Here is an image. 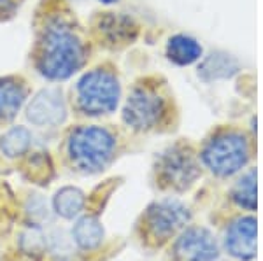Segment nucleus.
<instances>
[{"instance_id": "nucleus-17", "label": "nucleus", "mask_w": 263, "mask_h": 261, "mask_svg": "<svg viewBox=\"0 0 263 261\" xmlns=\"http://www.w3.org/2000/svg\"><path fill=\"white\" fill-rule=\"evenodd\" d=\"M233 200L237 202V205H240V207L248 210L256 209V170H249L235 184V188H233Z\"/></svg>"}, {"instance_id": "nucleus-20", "label": "nucleus", "mask_w": 263, "mask_h": 261, "mask_svg": "<svg viewBox=\"0 0 263 261\" xmlns=\"http://www.w3.org/2000/svg\"><path fill=\"white\" fill-rule=\"evenodd\" d=\"M100 2H104V4H114V2H118V0H100Z\"/></svg>"}, {"instance_id": "nucleus-21", "label": "nucleus", "mask_w": 263, "mask_h": 261, "mask_svg": "<svg viewBox=\"0 0 263 261\" xmlns=\"http://www.w3.org/2000/svg\"><path fill=\"white\" fill-rule=\"evenodd\" d=\"M0 4H2V0H0Z\"/></svg>"}, {"instance_id": "nucleus-9", "label": "nucleus", "mask_w": 263, "mask_h": 261, "mask_svg": "<svg viewBox=\"0 0 263 261\" xmlns=\"http://www.w3.org/2000/svg\"><path fill=\"white\" fill-rule=\"evenodd\" d=\"M228 252L237 259L249 261L256 256V219L240 217L227 230L224 238Z\"/></svg>"}, {"instance_id": "nucleus-6", "label": "nucleus", "mask_w": 263, "mask_h": 261, "mask_svg": "<svg viewBox=\"0 0 263 261\" xmlns=\"http://www.w3.org/2000/svg\"><path fill=\"white\" fill-rule=\"evenodd\" d=\"M190 221V212L176 200H163L153 204L147 210V223L156 237H168Z\"/></svg>"}, {"instance_id": "nucleus-18", "label": "nucleus", "mask_w": 263, "mask_h": 261, "mask_svg": "<svg viewBox=\"0 0 263 261\" xmlns=\"http://www.w3.org/2000/svg\"><path fill=\"white\" fill-rule=\"evenodd\" d=\"M20 246L27 254H42L48 246L46 242V237L44 233L39 230V228H28L27 231H23L20 238Z\"/></svg>"}, {"instance_id": "nucleus-4", "label": "nucleus", "mask_w": 263, "mask_h": 261, "mask_svg": "<svg viewBox=\"0 0 263 261\" xmlns=\"http://www.w3.org/2000/svg\"><path fill=\"white\" fill-rule=\"evenodd\" d=\"M249 151L246 138L239 133H221L209 140L202 153V159L213 174L230 177L248 163Z\"/></svg>"}, {"instance_id": "nucleus-14", "label": "nucleus", "mask_w": 263, "mask_h": 261, "mask_svg": "<svg viewBox=\"0 0 263 261\" xmlns=\"http://www.w3.org/2000/svg\"><path fill=\"white\" fill-rule=\"evenodd\" d=\"M76 244L83 249H95L104 240V228L97 217L86 216L76 223L74 231H72Z\"/></svg>"}, {"instance_id": "nucleus-16", "label": "nucleus", "mask_w": 263, "mask_h": 261, "mask_svg": "<svg viewBox=\"0 0 263 261\" xmlns=\"http://www.w3.org/2000/svg\"><path fill=\"white\" fill-rule=\"evenodd\" d=\"M28 146H30V133L27 128H21V126L9 130L0 138V149L7 158L21 156L28 149Z\"/></svg>"}, {"instance_id": "nucleus-11", "label": "nucleus", "mask_w": 263, "mask_h": 261, "mask_svg": "<svg viewBox=\"0 0 263 261\" xmlns=\"http://www.w3.org/2000/svg\"><path fill=\"white\" fill-rule=\"evenodd\" d=\"M167 56L176 65H192L202 56V46L188 35H174L167 44Z\"/></svg>"}, {"instance_id": "nucleus-3", "label": "nucleus", "mask_w": 263, "mask_h": 261, "mask_svg": "<svg viewBox=\"0 0 263 261\" xmlns=\"http://www.w3.org/2000/svg\"><path fill=\"white\" fill-rule=\"evenodd\" d=\"M78 105L88 116L109 114L120 100V84L116 75L107 70H91L78 83Z\"/></svg>"}, {"instance_id": "nucleus-1", "label": "nucleus", "mask_w": 263, "mask_h": 261, "mask_svg": "<svg viewBox=\"0 0 263 261\" xmlns=\"http://www.w3.org/2000/svg\"><path fill=\"white\" fill-rule=\"evenodd\" d=\"M84 60V49L70 27L63 23H53L46 28L37 67L39 72L48 79L60 81L70 77Z\"/></svg>"}, {"instance_id": "nucleus-7", "label": "nucleus", "mask_w": 263, "mask_h": 261, "mask_svg": "<svg viewBox=\"0 0 263 261\" xmlns=\"http://www.w3.org/2000/svg\"><path fill=\"white\" fill-rule=\"evenodd\" d=\"M158 170L162 174V179L168 186L179 189L190 186L198 175V168L193 158L186 151H181L177 147L168 149L167 153L160 156Z\"/></svg>"}, {"instance_id": "nucleus-13", "label": "nucleus", "mask_w": 263, "mask_h": 261, "mask_svg": "<svg viewBox=\"0 0 263 261\" xmlns=\"http://www.w3.org/2000/svg\"><path fill=\"white\" fill-rule=\"evenodd\" d=\"M25 102V88L14 79L0 81V119H11Z\"/></svg>"}, {"instance_id": "nucleus-8", "label": "nucleus", "mask_w": 263, "mask_h": 261, "mask_svg": "<svg viewBox=\"0 0 263 261\" xmlns=\"http://www.w3.org/2000/svg\"><path fill=\"white\" fill-rule=\"evenodd\" d=\"M174 251L179 261H214L219 252L214 237L203 228L186 230Z\"/></svg>"}, {"instance_id": "nucleus-19", "label": "nucleus", "mask_w": 263, "mask_h": 261, "mask_svg": "<svg viewBox=\"0 0 263 261\" xmlns=\"http://www.w3.org/2000/svg\"><path fill=\"white\" fill-rule=\"evenodd\" d=\"M28 214L32 216V219L35 221H42L48 219V205L46 202L39 198V196H33V198L28 200Z\"/></svg>"}, {"instance_id": "nucleus-12", "label": "nucleus", "mask_w": 263, "mask_h": 261, "mask_svg": "<svg viewBox=\"0 0 263 261\" xmlns=\"http://www.w3.org/2000/svg\"><path fill=\"white\" fill-rule=\"evenodd\" d=\"M237 70H239V65L232 56L224 53H213L202 62L200 69H198V75L205 81H213V79L232 77Z\"/></svg>"}, {"instance_id": "nucleus-15", "label": "nucleus", "mask_w": 263, "mask_h": 261, "mask_svg": "<svg viewBox=\"0 0 263 261\" xmlns=\"http://www.w3.org/2000/svg\"><path fill=\"white\" fill-rule=\"evenodd\" d=\"M54 210L65 219H72L76 217L84 207V195L78 188H62L60 191L54 195L53 200Z\"/></svg>"}, {"instance_id": "nucleus-5", "label": "nucleus", "mask_w": 263, "mask_h": 261, "mask_svg": "<svg viewBox=\"0 0 263 261\" xmlns=\"http://www.w3.org/2000/svg\"><path fill=\"white\" fill-rule=\"evenodd\" d=\"M165 114L163 98L149 88H137L123 111V119L134 130H151Z\"/></svg>"}, {"instance_id": "nucleus-10", "label": "nucleus", "mask_w": 263, "mask_h": 261, "mask_svg": "<svg viewBox=\"0 0 263 261\" xmlns=\"http://www.w3.org/2000/svg\"><path fill=\"white\" fill-rule=\"evenodd\" d=\"M67 109L62 93L57 90L41 91L28 105V119L37 126H53L65 119Z\"/></svg>"}, {"instance_id": "nucleus-2", "label": "nucleus", "mask_w": 263, "mask_h": 261, "mask_svg": "<svg viewBox=\"0 0 263 261\" xmlns=\"http://www.w3.org/2000/svg\"><path fill=\"white\" fill-rule=\"evenodd\" d=\"M116 138L100 126H81L70 133L69 156L83 172H99L112 158Z\"/></svg>"}]
</instances>
